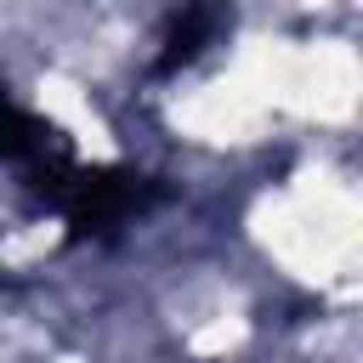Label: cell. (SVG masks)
<instances>
[{"label": "cell", "instance_id": "cell-1", "mask_svg": "<svg viewBox=\"0 0 363 363\" xmlns=\"http://www.w3.org/2000/svg\"><path fill=\"white\" fill-rule=\"evenodd\" d=\"M216 28H221V6H216V0H193L187 17H182V23L170 28V40H164V68L193 62V57L216 40Z\"/></svg>", "mask_w": 363, "mask_h": 363}]
</instances>
